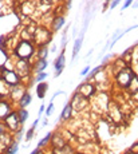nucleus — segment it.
<instances>
[{
  "label": "nucleus",
  "instance_id": "nucleus-1",
  "mask_svg": "<svg viewBox=\"0 0 138 154\" xmlns=\"http://www.w3.org/2000/svg\"><path fill=\"white\" fill-rule=\"evenodd\" d=\"M15 52L22 60H26V59H28L32 55V52H34V47H32V44L28 42V40H23V42H20L19 46L16 47Z\"/></svg>",
  "mask_w": 138,
  "mask_h": 154
},
{
  "label": "nucleus",
  "instance_id": "nucleus-2",
  "mask_svg": "<svg viewBox=\"0 0 138 154\" xmlns=\"http://www.w3.org/2000/svg\"><path fill=\"white\" fill-rule=\"evenodd\" d=\"M134 78V74L131 72L130 70H122L118 72V75H117V82H118V85L121 86V87H127L131 83V79Z\"/></svg>",
  "mask_w": 138,
  "mask_h": 154
},
{
  "label": "nucleus",
  "instance_id": "nucleus-3",
  "mask_svg": "<svg viewBox=\"0 0 138 154\" xmlns=\"http://www.w3.org/2000/svg\"><path fill=\"white\" fill-rule=\"evenodd\" d=\"M94 93H95V88H94L90 83H84V85L79 86V88H78V94L81 97H83V98H89V97H91Z\"/></svg>",
  "mask_w": 138,
  "mask_h": 154
},
{
  "label": "nucleus",
  "instance_id": "nucleus-4",
  "mask_svg": "<svg viewBox=\"0 0 138 154\" xmlns=\"http://www.w3.org/2000/svg\"><path fill=\"white\" fill-rule=\"evenodd\" d=\"M5 125L7 127H10L11 130H16L17 129V125H19V118H17V114L16 112H10L8 117L5 118Z\"/></svg>",
  "mask_w": 138,
  "mask_h": 154
},
{
  "label": "nucleus",
  "instance_id": "nucleus-5",
  "mask_svg": "<svg viewBox=\"0 0 138 154\" xmlns=\"http://www.w3.org/2000/svg\"><path fill=\"white\" fill-rule=\"evenodd\" d=\"M4 81L5 83L11 86H16L17 82H19V76H17V74L12 72V71H4Z\"/></svg>",
  "mask_w": 138,
  "mask_h": 154
},
{
  "label": "nucleus",
  "instance_id": "nucleus-6",
  "mask_svg": "<svg viewBox=\"0 0 138 154\" xmlns=\"http://www.w3.org/2000/svg\"><path fill=\"white\" fill-rule=\"evenodd\" d=\"M63 67H64V55L60 54V56L57 59V62H55V69H57V74H55V75H57V76L60 75Z\"/></svg>",
  "mask_w": 138,
  "mask_h": 154
},
{
  "label": "nucleus",
  "instance_id": "nucleus-7",
  "mask_svg": "<svg viewBox=\"0 0 138 154\" xmlns=\"http://www.w3.org/2000/svg\"><path fill=\"white\" fill-rule=\"evenodd\" d=\"M10 114V106L5 102H0V119H5Z\"/></svg>",
  "mask_w": 138,
  "mask_h": 154
},
{
  "label": "nucleus",
  "instance_id": "nucleus-8",
  "mask_svg": "<svg viewBox=\"0 0 138 154\" xmlns=\"http://www.w3.org/2000/svg\"><path fill=\"white\" fill-rule=\"evenodd\" d=\"M47 90H48V86H47L46 83L38 85V86H36V94H38V97H39V98H43Z\"/></svg>",
  "mask_w": 138,
  "mask_h": 154
},
{
  "label": "nucleus",
  "instance_id": "nucleus-9",
  "mask_svg": "<svg viewBox=\"0 0 138 154\" xmlns=\"http://www.w3.org/2000/svg\"><path fill=\"white\" fill-rule=\"evenodd\" d=\"M71 111H72V106L69 103V105L64 106V109H63V111H62V115H60V117L63 118V119H67V118L71 117Z\"/></svg>",
  "mask_w": 138,
  "mask_h": 154
},
{
  "label": "nucleus",
  "instance_id": "nucleus-10",
  "mask_svg": "<svg viewBox=\"0 0 138 154\" xmlns=\"http://www.w3.org/2000/svg\"><path fill=\"white\" fill-rule=\"evenodd\" d=\"M30 103H31V95L30 94H23V97L20 98V106L24 109L26 106H28Z\"/></svg>",
  "mask_w": 138,
  "mask_h": 154
},
{
  "label": "nucleus",
  "instance_id": "nucleus-11",
  "mask_svg": "<svg viewBox=\"0 0 138 154\" xmlns=\"http://www.w3.org/2000/svg\"><path fill=\"white\" fill-rule=\"evenodd\" d=\"M81 46H82V39H78L75 40V44H74V51H72V59H75V56L79 52V50H81Z\"/></svg>",
  "mask_w": 138,
  "mask_h": 154
},
{
  "label": "nucleus",
  "instance_id": "nucleus-12",
  "mask_svg": "<svg viewBox=\"0 0 138 154\" xmlns=\"http://www.w3.org/2000/svg\"><path fill=\"white\" fill-rule=\"evenodd\" d=\"M19 122H26V121H27V118H28V111L27 110H24V109H23V110H20V112H19Z\"/></svg>",
  "mask_w": 138,
  "mask_h": 154
},
{
  "label": "nucleus",
  "instance_id": "nucleus-13",
  "mask_svg": "<svg viewBox=\"0 0 138 154\" xmlns=\"http://www.w3.org/2000/svg\"><path fill=\"white\" fill-rule=\"evenodd\" d=\"M63 24H64V19H63V17H57V19H55V22H54V28L55 29H59Z\"/></svg>",
  "mask_w": 138,
  "mask_h": 154
},
{
  "label": "nucleus",
  "instance_id": "nucleus-14",
  "mask_svg": "<svg viewBox=\"0 0 138 154\" xmlns=\"http://www.w3.org/2000/svg\"><path fill=\"white\" fill-rule=\"evenodd\" d=\"M47 67V60L46 59H42V60L39 62V64H38V67H36V70L38 71H43Z\"/></svg>",
  "mask_w": 138,
  "mask_h": 154
},
{
  "label": "nucleus",
  "instance_id": "nucleus-15",
  "mask_svg": "<svg viewBox=\"0 0 138 154\" xmlns=\"http://www.w3.org/2000/svg\"><path fill=\"white\" fill-rule=\"evenodd\" d=\"M50 138H51V133H48V134H47V135H46V137H44V138H43V140H42V141H40V142H39V145H38V149H39V147H40V146H43V145H44V143H47V142H48V141H50Z\"/></svg>",
  "mask_w": 138,
  "mask_h": 154
},
{
  "label": "nucleus",
  "instance_id": "nucleus-16",
  "mask_svg": "<svg viewBox=\"0 0 138 154\" xmlns=\"http://www.w3.org/2000/svg\"><path fill=\"white\" fill-rule=\"evenodd\" d=\"M17 153V143L15 142L14 145H11L10 149H8V154H16Z\"/></svg>",
  "mask_w": 138,
  "mask_h": 154
},
{
  "label": "nucleus",
  "instance_id": "nucleus-17",
  "mask_svg": "<svg viewBox=\"0 0 138 154\" xmlns=\"http://www.w3.org/2000/svg\"><path fill=\"white\" fill-rule=\"evenodd\" d=\"M52 110H54V105H50L48 107H47V110H46V115H51V112H52Z\"/></svg>",
  "mask_w": 138,
  "mask_h": 154
},
{
  "label": "nucleus",
  "instance_id": "nucleus-18",
  "mask_svg": "<svg viewBox=\"0 0 138 154\" xmlns=\"http://www.w3.org/2000/svg\"><path fill=\"white\" fill-rule=\"evenodd\" d=\"M40 60H42V59H44L46 56H47V48L44 50V48H42V51H40Z\"/></svg>",
  "mask_w": 138,
  "mask_h": 154
},
{
  "label": "nucleus",
  "instance_id": "nucleus-19",
  "mask_svg": "<svg viewBox=\"0 0 138 154\" xmlns=\"http://www.w3.org/2000/svg\"><path fill=\"white\" fill-rule=\"evenodd\" d=\"M34 127H31V129L30 130H28V133H27V140H31V138H32V134H34Z\"/></svg>",
  "mask_w": 138,
  "mask_h": 154
},
{
  "label": "nucleus",
  "instance_id": "nucleus-20",
  "mask_svg": "<svg viewBox=\"0 0 138 154\" xmlns=\"http://www.w3.org/2000/svg\"><path fill=\"white\" fill-rule=\"evenodd\" d=\"M44 78H47V74H44V72H40V75L36 78V81H38V82H39V81H43Z\"/></svg>",
  "mask_w": 138,
  "mask_h": 154
},
{
  "label": "nucleus",
  "instance_id": "nucleus-21",
  "mask_svg": "<svg viewBox=\"0 0 138 154\" xmlns=\"http://www.w3.org/2000/svg\"><path fill=\"white\" fill-rule=\"evenodd\" d=\"M99 70H101V67H97V69H94V70L91 71V74H90V75H89V76H90V78H91V76H94V75H95V74H97V72H98V71H99Z\"/></svg>",
  "mask_w": 138,
  "mask_h": 154
},
{
  "label": "nucleus",
  "instance_id": "nucleus-22",
  "mask_svg": "<svg viewBox=\"0 0 138 154\" xmlns=\"http://www.w3.org/2000/svg\"><path fill=\"white\" fill-rule=\"evenodd\" d=\"M89 69H90V67L89 66H87V67H84V69H83V71H82V75H86V74H87V71H89Z\"/></svg>",
  "mask_w": 138,
  "mask_h": 154
},
{
  "label": "nucleus",
  "instance_id": "nucleus-23",
  "mask_svg": "<svg viewBox=\"0 0 138 154\" xmlns=\"http://www.w3.org/2000/svg\"><path fill=\"white\" fill-rule=\"evenodd\" d=\"M130 4H131V2H126V3H125V5H123V8H127Z\"/></svg>",
  "mask_w": 138,
  "mask_h": 154
},
{
  "label": "nucleus",
  "instance_id": "nucleus-24",
  "mask_svg": "<svg viewBox=\"0 0 138 154\" xmlns=\"http://www.w3.org/2000/svg\"><path fill=\"white\" fill-rule=\"evenodd\" d=\"M43 110H44V105H42V106H40V110H39V114H42V112H43Z\"/></svg>",
  "mask_w": 138,
  "mask_h": 154
},
{
  "label": "nucleus",
  "instance_id": "nucleus-25",
  "mask_svg": "<svg viewBox=\"0 0 138 154\" xmlns=\"http://www.w3.org/2000/svg\"><path fill=\"white\" fill-rule=\"evenodd\" d=\"M117 4H118V2H113V4H111V8H114Z\"/></svg>",
  "mask_w": 138,
  "mask_h": 154
},
{
  "label": "nucleus",
  "instance_id": "nucleus-26",
  "mask_svg": "<svg viewBox=\"0 0 138 154\" xmlns=\"http://www.w3.org/2000/svg\"><path fill=\"white\" fill-rule=\"evenodd\" d=\"M38 153H39V149H35V150H34V152H32L31 154H38Z\"/></svg>",
  "mask_w": 138,
  "mask_h": 154
},
{
  "label": "nucleus",
  "instance_id": "nucleus-27",
  "mask_svg": "<svg viewBox=\"0 0 138 154\" xmlns=\"http://www.w3.org/2000/svg\"><path fill=\"white\" fill-rule=\"evenodd\" d=\"M2 131H3V127H2V126H0V133H2Z\"/></svg>",
  "mask_w": 138,
  "mask_h": 154
}]
</instances>
